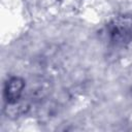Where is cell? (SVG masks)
I'll return each mask as SVG.
<instances>
[{"label": "cell", "mask_w": 132, "mask_h": 132, "mask_svg": "<svg viewBox=\"0 0 132 132\" xmlns=\"http://www.w3.org/2000/svg\"><path fill=\"white\" fill-rule=\"evenodd\" d=\"M26 81L21 76H11L4 85L3 96L6 104H15L20 102L25 92Z\"/></svg>", "instance_id": "1"}]
</instances>
